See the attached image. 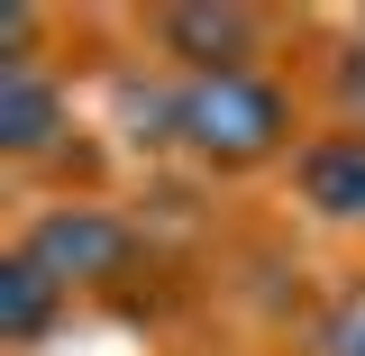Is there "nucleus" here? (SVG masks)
Here are the masks:
<instances>
[{"label":"nucleus","instance_id":"obj_3","mask_svg":"<svg viewBox=\"0 0 365 356\" xmlns=\"http://www.w3.org/2000/svg\"><path fill=\"white\" fill-rule=\"evenodd\" d=\"M64 91L46 64L28 55H0V156H19V165H46L55 146H64Z\"/></svg>","mask_w":365,"mask_h":356},{"label":"nucleus","instance_id":"obj_4","mask_svg":"<svg viewBox=\"0 0 365 356\" xmlns=\"http://www.w3.org/2000/svg\"><path fill=\"white\" fill-rule=\"evenodd\" d=\"M155 37H165V55L192 64V73H247V46L265 37V19H256V9H220V0H182V9L155 19Z\"/></svg>","mask_w":365,"mask_h":356},{"label":"nucleus","instance_id":"obj_8","mask_svg":"<svg viewBox=\"0 0 365 356\" xmlns=\"http://www.w3.org/2000/svg\"><path fill=\"white\" fill-rule=\"evenodd\" d=\"M329 91H338L347 128H365V46H347V55H338V73H329Z\"/></svg>","mask_w":365,"mask_h":356},{"label":"nucleus","instance_id":"obj_1","mask_svg":"<svg viewBox=\"0 0 365 356\" xmlns=\"http://www.w3.org/2000/svg\"><path fill=\"white\" fill-rule=\"evenodd\" d=\"M165 128H174V146H192L201 165L247 174V165H265L274 146L292 137V101H283L265 73H182L174 101H165Z\"/></svg>","mask_w":365,"mask_h":356},{"label":"nucleus","instance_id":"obj_6","mask_svg":"<svg viewBox=\"0 0 365 356\" xmlns=\"http://www.w3.org/2000/svg\"><path fill=\"white\" fill-rule=\"evenodd\" d=\"M55 311H64V283L9 247V256H0V338L28 347V338H46V320H55Z\"/></svg>","mask_w":365,"mask_h":356},{"label":"nucleus","instance_id":"obj_5","mask_svg":"<svg viewBox=\"0 0 365 356\" xmlns=\"http://www.w3.org/2000/svg\"><path fill=\"white\" fill-rule=\"evenodd\" d=\"M302 201H311L319 220H338V228H365V128H338V137H319V146H302Z\"/></svg>","mask_w":365,"mask_h":356},{"label":"nucleus","instance_id":"obj_7","mask_svg":"<svg viewBox=\"0 0 365 356\" xmlns=\"http://www.w3.org/2000/svg\"><path fill=\"white\" fill-rule=\"evenodd\" d=\"M319 356H365V293H347L338 311L319 320V338H311Z\"/></svg>","mask_w":365,"mask_h":356},{"label":"nucleus","instance_id":"obj_2","mask_svg":"<svg viewBox=\"0 0 365 356\" xmlns=\"http://www.w3.org/2000/svg\"><path fill=\"white\" fill-rule=\"evenodd\" d=\"M19 256L46 265L64 293H83V283H119V274L137 265V228L110 220V210H91V201H64V210H37V220H28Z\"/></svg>","mask_w":365,"mask_h":356}]
</instances>
